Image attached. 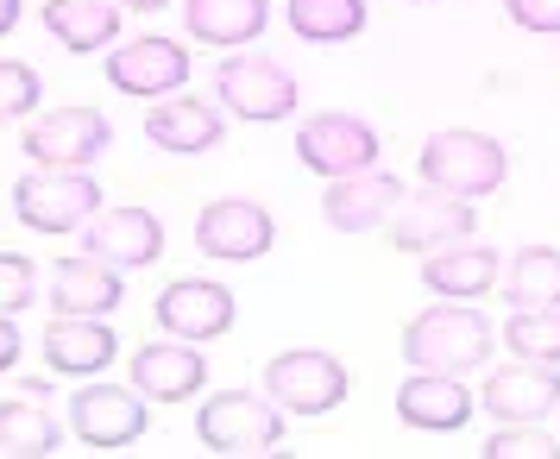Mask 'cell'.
<instances>
[{
    "label": "cell",
    "instance_id": "cell-18",
    "mask_svg": "<svg viewBox=\"0 0 560 459\" xmlns=\"http://www.w3.org/2000/svg\"><path fill=\"white\" fill-rule=\"evenodd\" d=\"M107 358H114V328H102V315H57L45 328V365L57 378L107 372Z\"/></svg>",
    "mask_w": 560,
    "mask_h": 459
},
{
    "label": "cell",
    "instance_id": "cell-6",
    "mask_svg": "<svg viewBox=\"0 0 560 459\" xmlns=\"http://www.w3.org/2000/svg\"><path fill=\"white\" fill-rule=\"evenodd\" d=\"M265 397H271L283 415H328V409L347 397V365L334 353H315V346L278 353L265 365Z\"/></svg>",
    "mask_w": 560,
    "mask_h": 459
},
{
    "label": "cell",
    "instance_id": "cell-4",
    "mask_svg": "<svg viewBox=\"0 0 560 459\" xmlns=\"http://www.w3.org/2000/svg\"><path fill=\"white\" fill-rule=\"evenodd\" d=\"M208 454H278L283 447V409L258 390H221L196 415Z\"/></svg>",
    "mask_w": 560,
    "mask_h": 459
},
{
    "label": "cell",
    "instance_id": "cell-1",
    "mask_svg": "<svg viewBox=\"0 0 560 459\" xmlns=\"http://www.w3.org/2000/svg\"><path fill=\"white\" fill-rule=\"evenodd\" d=\"M491 346H498L491 321H485L479 308L454 303V296L404 328V358L416 372H479L485 358H491Z\"/></svg>",
    "mask_w": 560,
    "mask_h": 459
},
{
    "label": "cell",
    "instance_id": "cell-17",
    "mask_svg": "<svg viewBox=\"0 0 560 459\" xmlns=\"http://www.w3.org/2000/svg\"><path fill=\"white\" fill-rule=\"evenodd\" d=\"M485 409H491L498 422H548L560 409V372L535 365V358H523L516 372H491Z\"/></svg>",
    "mask_w": 560,
    "mask_h": 459
},
{
    "label": "cell",
    "instance_id": "cell-14",
    "mask_svg": "<svg viewBox=\"0 0 560 459\" xmlns=\"http://www.w3.org/2000/svg\"><path fill=\"white\" fill-rule=\"evenodd\" d=\"M107 82L127 95H177L189 82V57L177 38H127L107 51Z\"/></svg>",
    "mask_w": 560,
    "mask_h": 459
},
{
    "label": "cell",
    "instance_id": "cell-32",
    "mask_svg": "<svg viewBox=\"0 0 560 459\" xmlns=\"http://www.w3.org/2000/svg\"><path fill=\"white\" fill-rule=\"evenodd\" d=\"M504 20L523 32H560V0H510Z\"/></svg>",
    "mask_w": 560,
    "mask_h": 459
},
{
    "label": "cell",
    "instance_id": "cell-3",
    "mask_svg": "<svg viewBox=\"0 0 560 459\" xmlns=\"http://www.w3.org/2000/svg\"><path fill=\"white\" fill-rule=\"evenodd\" d=\"M510 177V157L504 145L491 139V132H434L429 145H422V183H434V189H454V196H491V189H504Z\"/></svg>",
    "mask_w": 560,
    "mask_h": 459
},
{
    "label": "cell",
    "instance_id": "cell-10",
    "mask_svg": "<svg viewBox=\"0 0 560 459\" xmlns=\"http://www.w3.org/2000/svg\"><path fill=\"white\" fill-rule=\"evenodd\" d=\"M296 157L322 177H353V170L378 164V132L353 114H315L296 127Z\"/></svg>",
    "mask_w": 560,
    "mask_h": 459
},
{
    "label": "cell",
    "instance_id": "cell-25",
    "mask_svg": "<svg viewBox=\"0 0 560 459\" xmlns=\"http://www.w3.org/2000/svg\"><path fill=\"white\" fill-rule=\"evenodd\" d=\"M265 0H189V38L202 45H246L265 32Z\"/></svg>",
    "mask_w": 560,
    "mask_h": 459
},
{
    "label": "cell",
    "instance_id": "cell-24",
    "mask_svg": "<svg viewBox=\"0 0 560 459\" xmlns=\"http://www.w3.org/2000/svg\"><path fill=\"white\" fill-rule=\"evenodd\" d=\"M0 454L7 459H51L57 454V415L45 409V397H13L0 403Z\"/></svg>",
    "mask_w": 560,
    "mask_h": 459
},
{
    "label": "cell",
    "instance_id": "cell-31",
    "mask_svg": "<svg viewBox=\"0 0 560 459\" xmlns=\"http://www.w3.org/2000/svg\"><path fill=\"white\" fill-rule=\"evenodd\" d=\"M38 296V271L26 252H0V315H20Z\"/></svg>",
    "mask_w": 560,
    "mask_h": 459
},
{
    "label": "cell",
    "instance_id": "cell-26",
    "mask_svg": "<svg viewBox=\"0 0 560 459\" xmlns=\"http://www.w3.org/2000/svg\"><path fill=\"white\" fill-rule=\"evenodd\" d=\"M504 296H510V308H560V252L555 246H523V252H510Z\"/></svg>",
    "mask_w": 560,
    "mask_h": 459
},
{
    "label": "cell",
    "instance_id": "cell-30",
    "mask_svg": "<svg viewBox=\"0 0 560 459\" xmlns=\"http://www.w3.org/2000/svg\"><path fill=\"white\" fill-rule=\"evenodd\" d=\"M32 107H38V70L20 63V57H0V127L26 120Z\"/></svg>",
    "mask_w": 560,
    "mask_h": 459
},
{
    "label": "cell",
    "instance_id": "cell-27",
    "mask_svg": "<svg viewBox=\"0 0 560 459\" xmlns=\"http://www.w3.org/2000/svg\"><path fill=\"white\" fill-rule=\"evenodd\" d=\"M290 26L308 45H340L365 32V0H290Z\"/></svg>",
    "mask_w": 560,
    "mask_h": 459
},
{
    "label": "cell",
    "instance_id": "cell-7",
    "mask_svg": "<svg viewBox=\"0 0 560 459\" xmlns=\"http://www.w3.org/2000/svg\"><path fill=\"white\" fill-rule=\"evenodd\" d=\"M70 428H77L82 447L95 454H120L145 434V397L127 390V384H82L70 397Z\"/></svg>",
    "mask_w": 560,
    "mask_h": 459
},
{
    "label": "cell",
    "instance_id": "cell-9",
    "mask_svg": "<svg viewBox=\"0 0 560 459\" xmlns=\"http://www.w3.org/2000/svg\"><path fill=\"white\" fill-rule=\"evenodd\" d=\"M390 239L404 246V252H441V246H459V239H472V202L454 196V189H416L397 202L390 214Z\"/></svg>",
    "mask_w": 560,
    "mask_h": 459
},
{
    "label": "cell",
    "instance_id": "cell-12",
    "mask_svg": "<svg viewBox=\"0 0 560 459\" xmlns=\"http://www.w3.org/2000/svg\"><path fill=\"white\" fill-rule=\"evenodd\" d=\"M82 246H89V258H102L114 271H145L164 252V221L152 208H107L82 227Z\"/></svg>",
    "mask_w": 560,
    "mask_h": 459
},
{
    "label": "cell",
    "instance_id": "cell-35",
    "mask_svg": "<svg viewBox=\"0 0 560 459\" xmlns=\"http://www.w3.org/2000/svg\"><path fill=\"white\" fill-rule=\"evenodd\" d=\"M114 7H132V13H152V7H164V0H114Z\"/></svg>",
    "mask_w": 560,
    "mask_h": 459
},
{
    "label": "cell",
    "instance_id": "cell-34",
    "mask_svg": "<svg viewBox=\"0 0 560 459\" xmlns=\"http://www.w3.org/2000/svg\"><path fill=\"white\" fill-rule=\"evenodd\" d=\"M20 26V0H0V38Z\"/></svg>",
    "mask_w": 560,
    "mask_h": 459
},
{
    "label": "cell",
    "instance_id": "cell-11",
    "mask_svg": "<svg viewBox=\"0 0 560 459\" xmlns=\"http://www.w3.org/2000/svg\"><path fill=\"white\" fill-rule=\"evenodd\" d=\"M278 239V221L258 202H240V196H221V202L202 208L196 221V246L208 258H228V264H246V258H265Z\"/></svg>",
    "mask_w": 560,
    "mask_h": 459
},
{
    "label": "cell",
    "instance_id": "cell-2",
    "mask_svg": "<svg viewBox=\"0 0 560 459\" xmlns=\"http://www.w3.org/2000/svg\"><path fill=\"white\" fill-rule=\"evenodd\" d=\"M13 214L32 233H77L102 214V183L89 170H26L13 183Z\"/></svg>",
    "mask_w": 560,
    "mask_h": 459
},
{
    "label": "cell",
    "instance_id": "cell-19",
    "mask_svg": "<svg viewBox=\"0 0 560 459\" xmlns=\"http://www.w3.org/2000/svg\"><path fill=\"white\" fill-rule=\"evenodd\" d=\"M397 415H404L409 428L447 434L472 415V390H466L454 372H416V378H404V390H397Z\"/></svg>",
    "mask_w": 560,
    "mask_h": 459
},
{
    "label": "cell",
    "instance_id": "cell-5",
    "mask_svg": "<svg viewBox=\"0 0 560 459\" xmlns=\"http://www.w3.org/2000/svg\"><path fill=\"white\" fill-rule=\"evenodd\" d=\"M214 102L228 107L233 120H253V127H271V120H290L296 114V76L283 70L278 57H228L214 70Z\"/></svg>",
    "mask_w": 560,
    "mask_h": 459
},
{
    "label": "cell",
    "instance_id": "cell-29",
    "mask_svg": "<svg viewBox=\"0 0 560 459\" xmlns=\"http://www.w3.org/2000/svg\"><path fill=\"white\" fill-rule=\"evenodd\" d=\"M485 454L491 459H560V440L541 434L535 422H504V428L485 440Z\"/></svg>",
    "mask_w": 560,
    "mask_h": 459
},
{
    "label": "cell",
    "instance_id": "cell-28",
    "mask_svg": "<svg viewBox=\"0 0 560 459\" xmlns=\"http://www.w3.org/2000/svg\"><path fill=\"white\" fill-rule=\"evenodd\" d=\"M510 353L535 365H560V308H516L510 315Z\"/></svg>",
    "mask_w": 560,
    "mask_h": 459
},
{
    "label": "cell",
    "instance_id": "cell-20",
    "mask_svg": "<svg viewBox=\"0 0 560 459\" xmlns=\"http://www.w3.org/2000/svg\"><path fill=\"white\" fill-rule=\"evenodd\" d=\"M221 132H228V120H221L208 102H189V95H164V102L145 114V139H152L158 152H183V157L214 152Z\"/></svg>",
    "mask_w": 560,
    "mask_h": 459
},
{
    "label": "cell",
    "instance_id": "cell-16",
    "mask_svg": "<svg viewBox=\"0 0 560 459\" xmlns=\"http://www.w3.org/2000/svg\"><path fill=\"white\" fill-rule=\"evenodd\" d=\"M409 189L397 177H384V170H353V177H334V189L322 196V214H328L334 233H365L390 221L397 202H404Z\"/></svg>",
    "mask_w": 560,
    "mask_h": 459
},
{
    "label": "cell",
    "instance_id": "cell-23",
    "mask_svg": "<svg viewBox=\"0 0 560 459\" xmlns=\"http://www.w3.org/2000/svg\"><path fill=\"white\" fill-rule=\"evenodd\" d=\"M45 32L63 51H107L120 38V7L114 0H45Z\"/></svg>",
    "mask_w": 560,
    "mask_h": 459
},
{
    "label": "cell",
    "instance_id": "cell-13",
    "mask_svg": "<svg viewBox=\"0 0 560 459\" xmlns=\"http://www.w3.org/2000/svg\"><path fill=\"white\" fill-rule=\"evenodd\" d=\"M208 384V358L196 353V340H152V346H139L132 353V390L145 397V403H183V397H196Z\"/></svg>",
    "mask_w": 560,
    "mask_h": 459
},
{
    "label": "cell",
    "instance_id": "cell-21",
    "mask_svg": "<svg viewBox=\"0 0 560 459\" xmlns=\"http://www.w3.org/2000/svg\"><path fill=\"white\" fill-rule=\"evenodd\" d=\"M120 296H127V283H120V271L114 264H102V258H63L51 278V308L57 315H114L120 308Z\"/></svg>",
    "mask_w": 560,
    "mask_h": 459
},
{
    "label": "cell",
    "instance_id": "cell-15",
    "mask_svg": "<svg viewBox=\"0 0 560 459\" xmlns=\"http://www.w3.org/2000/svg\"><path fill=\"white\" fill-rule=\"evenodd\" d=\"M158 328L177 340H214L233 328V290L208 278H183L158 296Z\"/></svg>",
    "mask_w": 560,
    "mask_h": 459
},
{
    "label": "cell",
    "instance_id": "cell-33",
    "mask_svg": "<svg viewBox=\"0 0 560 459\" xmlns=\"http://www.w3.org/2000/svg\"><path fill=\"white\" fill-rule=\"evenodd\" d=\"M13 365H20V328L0 315V372H13Z\"/></svg>",
    "mask_w": 560,
    "mask_h": 459
},
{
    "label": "cell",
    "instance_id": "cell-8",
    "mask_svg": "<svg viewBox=\"0 0 560 459\" xmlns=\"http://www.w3.org/2000/svg\"><path fill=\"white\" fill-rule=\"evenodd\" d=\"M107 139H114V127H107L102 107H57V114L26 127V157L51 164V170H82L107 152Z\"/></svg>",
    "mask_w": 560,
    "mask_h": 459
},
{
    "label": "cell",
    "instance_id": "cell-22",
    "mask_svg": "<svg viewBox=\"0 0 560 459\" xmlns=\"http://www.w3.org/2000/svg\"><path fill=\"white\" fill-rule=\"evenodd\" d=\"M498 271H504V258L491 252V246H479V239H459V246H441V252H429V271H422V283H429L434 296L472 303V296H485V290L498 283Z\"/></svg>",
    "mask_w": 560,
    "mask_h": 459
}]
</instances>
